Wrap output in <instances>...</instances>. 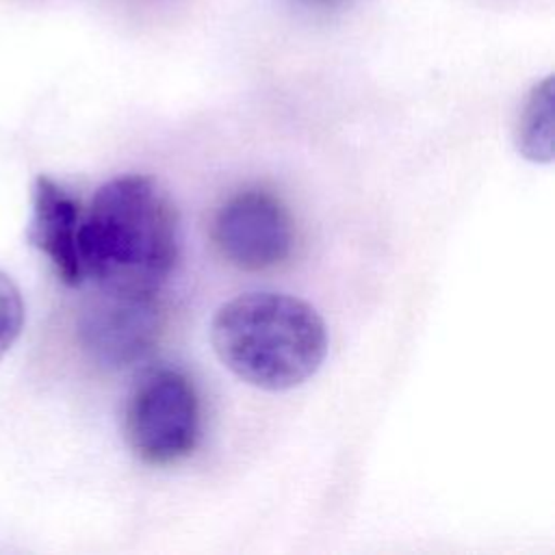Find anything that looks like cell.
Instances as JSON below:
<instances>
[{
	"label": "cell",
	"instance_id": "8992f818",
	"mask_svg": "<svg viewBox=\"0 0 555 555\" xmlns=\"http://www.w3.org/2000/svg\"><path fill=\"white\" fill-rule=\"evenodd\" d=\"M80 204L50 176H37L33 189V219L28 225V241L48 256L56 275L67 286L85 282L78 256Z\"/></svg>",
	"mask_w": 555,
	"mask_h": 555
},
{
	"label": "cell",
	"instance_id": "9c48e42d",
	"mask_svg": "<svg viewBox=\"0 0 555 555\" xmlns=\"http://www.w3.org/2000/svg\"><path fill=\"white\" fill-rule=\"evenodd\" d=\"M317 2H338V0H317Z\"/></svg>",
	"mask_w": 555,
	"mask_h": 555
},
{
	"label": "cell",
	"instance_id": "277c9868",
	"mask_svg": "<svg viewBox=\"0 0 555 555\" xmlns=\"http://www.w3.org/2000/svg\"><path fill=\"white\" fill-rule=\"evenodd\" d=\"M163 310L152 293L98 288L80 312L78 332L85 349L106 369L141 362L158 343Z\"/></svg>",
	"mask_w": 555,
	"mask_h": 555
},
{
	"label": "cell",
	"instance_id": "52a82bcc",
	"mask_svg": "<svg viewBox=\"0 0 555 555\" xmlns=\"http://www.w3.org/2000/svg\"><path fill=\"white\" fill-rule=\"evenodd\" d=\"M514 143L531 163L553 160V76L529 89L514 126Z\"/></svg>",
	"mask_w": 555,
	"mask_h": 555
},
{
	"label": "cell",
	"instance_id": "3957f363",
	"mask_svg": "<svg viewBox=\"0 0 555 555\" xmlns=\"http://www.w3.org/2000/svg\"><path fill=\"white\" fill-rule=\"evenodd\" d=\"M124 436L130 451L150 466H167L193 453L199 438V399L178 369L145 371L128 392Z\"/></svg>",
	"mask_w": 555,
	"mask_h": 555
},
{
	"label": "cell",
	"instance_id": "7a4b0ae2",
	"mask_svg": "<svg viewBox=\"0 0 555 555\" xmlns=\"http://www.w3.org/2000/svg\"><path fill=\"white\" fill-rule=\"evenodd\" d=\"M217 358L243 382L280 392L312 377L327 353V330L304 299L245 293L217 308L210 321Z\"/></svg>",
	"mask_w": 555,
	"mask_h": 555
},
{
	"label": "cell",
	"instance_id": "ba28073f",
	"mask_svg": "<svg viewBox=\"0 0 555 555\" xmlns=\"http://www.w3.org/2000/svg\"><path fill=\"white\" fill-rule=\"evenodd\" d=\"M24 327V301L15 282L0 271V358L13 347Z\"/></svg>",
	"mask_w": 555,
	"mask_h": 555
},
{
	"label": "cell",
	"instance_id": "6da1fadb",
	"mask_svg": "<svg viewBox=\"0 0 555 555\" xmlns=\"http://www.w3.org/2000/svg\"><path fill=\"white\" fill-rule=\"evenodd\" d=\"M180 251L178 212L156 180L139 173L102 184L78 228L85 280L98 288L152 293L169 278Z\"/></svg>",
	"mask_w": 555,
	"mask_h": 555
},
{
	"label": "cell",
	"instance_id": "5b68a950",
	"mask_svg": "<svg viewBox=\"0 0 555 555\" xmlns=\"http://www.w3.org/2000/svg\"><path fill=\"white\" fill-rule=\"evenodd\" d=\"M212 238L236 269L264 271L291 254L293 221L275 195L258 189L241 191L217 210Z\"/></svg>",
	"mask_w": 555,
	"mask_h": 555
}]
</instances>
